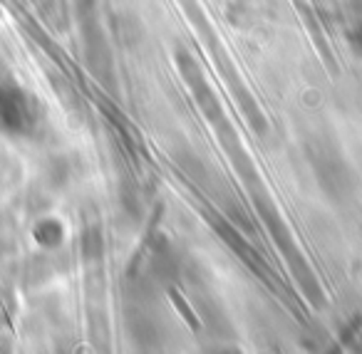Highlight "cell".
Listing matches in <instances>:
<instances>
[{"instance_id": "1", "label": "cell", "mask_w": 362, "mask_h": 354, "mask_svg": "<svg viewBox=\"0 0 362 354\" xmlns=\"http://www.w3.org/2000/svg\"><path fill=\"white\" fill-rule=\"evenodd\" d=\"M28 102L16 87H0V126L6 129H21L25 119Z\"/></svg>"}]
</instances>
